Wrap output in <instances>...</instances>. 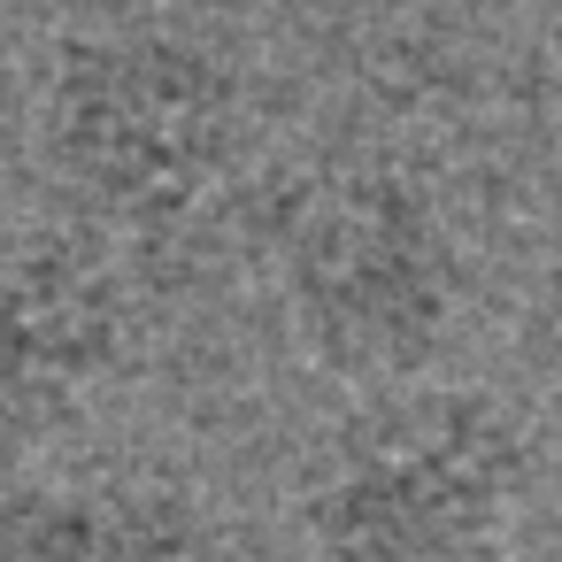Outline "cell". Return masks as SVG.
I'll return each instance as SVG.
<instances>
[{
  "label": "cell",
  "instance_id": "5b68a950",
  "mask_svg": "<svg viewBox=\"0 0 562 562\" xmlns=\"http://www.w3.org/2000/svg\"><path fill=\"white\" fill-rule=\"evenodd\" d=\"M0 562H270V547L186 462L55 447L0 477Z\"/></svg>",
  "mask_w": 562,
  "mask_h": 562
},
{
  "label": "cell",
  "instance_id": "277c9868",
  "mask_svg": "<svg viewBox=\"0 0 562 562\" xmlns=\"http://www.w3.org/2000/svg\"><path fill=\"white\" fill-rule=\"evenodd\" d=\"M155 293L124 239L40 209L0 216V454L86 439L147 370Z\"/></svg>",
  "mask_w": 562,
  "mask_h": 562
},
{
  "label": "cell",
  "instance_id": "6da1fadb",
  "mask_svg": "<svg viewBox=\"0 0 562 562\" xmlns=\"http://www.w3.org/2000/svg\"><path fill=\"white\" fill-rule=\"evenodd\" d=\"M24 162L47 209L155 255L247 193L255 86L193 24H70L32 63Z\"/></svg>",
  "mask_w": 562,
  "mask_h": 562
},
{
  "label": "cell",
  "instance_id": "8992f818",
  "mask_svg": "<svg viewBox=\"0 0 562 562\" xmlns=\"http://www.w3.org/2000/svg\"><path fill=\"white\" fill-rule=\"evenodd\" d=\"M539 470H554V485H562V370H554L547 408H539Z\"/></svg>",
  "mask_w": 562,
  "mask_h": 562
},
{
  "label": "cell",
  "instance_id": "3957f363",
  "mask_svg": "<svg viewBox=\"0 0 562 562\" xmlns=\"http://www.w3.org/2000/svg\"><path fill=\"white\" fill-rule=\"evenodd\" d=\"M255 255L285 347L347 393L439 370L470 308L462 232L393 155H324L278 178Z\"/></svg>",
  "mask_w": 562,
  "mask_h": 562
},
{
  "label": "cell",
  "instance_id": "7a4b0ae2",
  "mask_svg": "<svg viewBox=\"0 0 562 562\" xmlns=\"http://www.w3.org/2000/svg\"><path fill=\"white\" fill-rule=\"evenodd\" d=\"M539 485V431L470 378L355 385L301 447L285 508L308 562H501Z\"/></svg>",
  "mask_w": 562,
  "mask_h": 562
}]
</instances>
